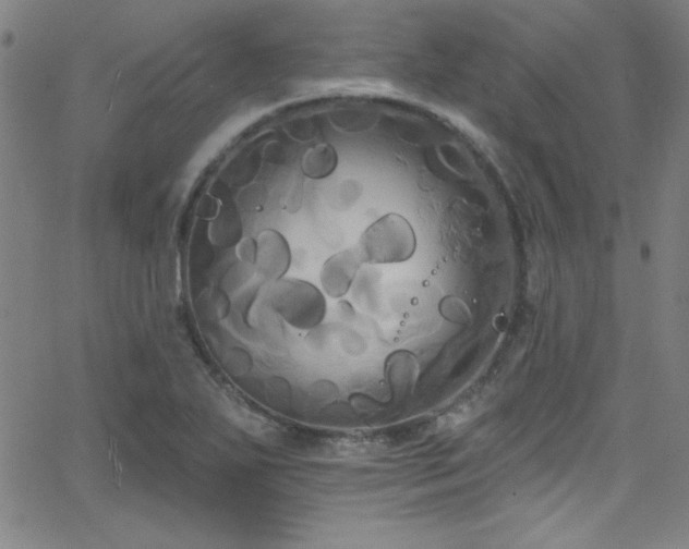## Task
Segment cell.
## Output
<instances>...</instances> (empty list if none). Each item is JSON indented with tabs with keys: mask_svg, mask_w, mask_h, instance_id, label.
I'll return each mask as SVG.
<instances>
[{
	"mask_svg": "<svg viewBox=\"0 0 689 549\" xmlns=\"http://www.w3.org/2000/svg\"><path fill=\"white\" fill-rule=\"evenodd\" d=\"M355 247L363 264H401L413 256L416 236L404 217L390 212L368 225Z\"/></svg>",
	"mask_w": 689,
	"mask_h": 549,
	"instance_id": "1",
	"label": "cell"
},
{
	"mask_svg": "<svg viewBox=\"0 0 689 549\" xmlns=\"http://www.w3.org/2000/svg\"><path fill=\"white\" fill-rule=\"evenodd\" d=\"M269 283L270 304L290 325L300 329H311L323 320L326 300L316 285L306 280L288 277Z\"/></svg>",
	"mask_w": 689,
	"mask_h": 549,
	"instance_id": "2",
	"label": "cell"
},
{
	"mask_svg": "<svg viewBox=\"0 0 689 549\" xmlns=\"http://www.w3.org/2000/svg\"><path fill=\"white\" fill-rule=\"evenodd\" d=\"M254 263L258 273L269 282L286 277L291 251L285 236L271 229L262 231L255 240Z\"/></svg>",
	"mask_w": 689,
	"mask_h": 549,
	"instance_id": "3",
	"label": "cell"
},
{
	"mask_svg": "<svg viewBox=\"0 0 689 549\" xmlns=\"http://www.w3.org/2000/svg\"><path fill=\"white\" fill-rule=\"evenodd\" d=\"M355 246L328 257L319 271L322 290L330 297H341L350 289L362 265Z\"/></svg>",
	"mask_w": 689,
	"mask_h": 549,
	"instance_id": "4",
	"label": "cell"
},
{
	"mask_svg": "<svg viewBox=\"0 0 689 549\" xmlns=\"http://www.w3.org/2000/svg\"><path fill=\"white\" fill-rule=\"evenodd\" d=\"M338 162L335 148L329 144H319L305 152L302 171L311 179H323L334 172Z\"/></svg>",
	"mask_w": 689,
	"mask_h": 549,
	"instance_id": "5",
	"label": "cell"
}]
</instances>
